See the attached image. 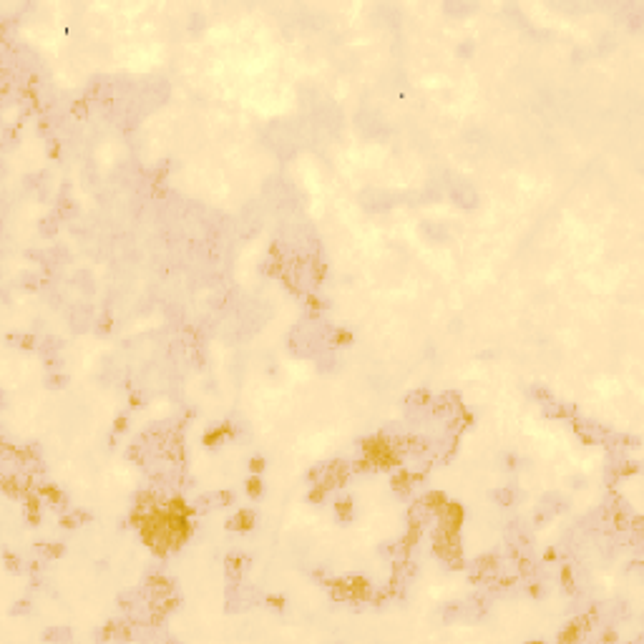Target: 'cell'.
Instances as JSON below:
<instances>
[{"mask_svg": "<svg viewBox=\"0 0 644 644\" xmlns=\"http://www.w3.org/2000/svg\"><path fill=\"white\" fill-rule=\"evenodd\" d=\"M619 636H616V631H611V629H606V631H601V641H616Z\"/></svg>", "mask_w": 644, "mask_h": 644, "instance_id": "ee69618b", "label": "cell"}, {"mask_svg": "<svg viewBox=\"0 0 644 644\" xmlns=\"http://www.w3.org/2000/svg\"><path fill=\"white\" fill-rule=\"evenodd\" d=\"M71 113H73V118H78V121L88 118V98H78V101H73Z\"/></svg>", "mask_w": 644, "mask_h": 644, "instance_id": "44dd1931", "label": "cell"}, {"mask_svg": "<svg viewBox=\"0 0 644 644\" xmlns=\"http://www.w3.org/2000/svg\"><path fill=\"white\" fill-rule=\"evenodd\" d=\"M46 367H48V370H56V367H58V357H56V355H48V360H46Z\"/></svg>", "mask_w": 644, "mask_h": 644, "instance_id": "f6af8a7d", "label": "cell"}, {"mask_svg": "<svg viewBox=\"0 0 644 644\" xmlns=\"http://www.w3.org/2000/svg\"><path fill=\"white\" fill-rule=\"evenodd\" d=\"M554 559H556V551H554V549H549V551L544 554V561H554Z\"/></svg>", "mask_w": 644, "mask_h": 644, "instance_id": "7dc6e473", "label": "cell"}, {"mask_svg": "<svg viewBox=\"0 0 644 644\" xmlns=\"http://www.w3.org/2000/svg\"><path fill=\"white\" fill-rule=\"evenodd\" d=\"M431 400H433V395L428 390H413V393L405 395V403L413 405V408H425V405H431Z\"/></svg>", "mask_w": 644, "mask_h": 644, "instance_id": "4fadbf2b", "label": "cell"}, {"mask_svg": "<svg viewBox=\"0 0 644 644\" xmlns=\"http://www.w3.org/2000/svg\"><path fill=\"white\" fill-rule=\"evenodd\" d=\"M594 621L589 619V614H579L576 619H571L561 631H559V636H556V641L559 644H569V641H576V639H581L586 631H589V626H591Z\"/></svg>", "mask_w": 644, "mask_h": 644, "instance_id": "3957f363", "label": "cell"}, {"mask_svg": "<svg viewBox=\"0 0 644 644\" xmlns=\"http://www.w3.org/2000/svg\"><path fill=\"white\" fill-rule=\"evenodd\" d=\"M559 581H561V589L566 591V594H574L576 591V581H574V571H571V566L569 564H564L561 566V574H559Z\"/></svg>", "mask_w": 644, "mask_h": 644, "instance_id": "e0dca14e", "label": "cell"}, {"mask_svg": "<svg viewBox=\"0 0 644 644\" xmlns=\"http://www.w3.org/2000/svg\"><path fill=\"white\" fill-rule=\"evenodd\" d=\"M48 131H51V118H41V121H38V134L46 136Z\"/></svg>", "mask_w": 644, "mask_h": 644, "instance_id": "60d3db41", "label": "cell"}, {"mask_svg": "<svg viewBox=\"0 0 644 644\" xmlns=\"http://www.w3.org/2000/svg\"><path fill=\"white\" fill-rule=\"evenodd\" d=\"M360 451L362 456L380 471H388V468H398L403 463V453L390 443L388 433H380V436H370V438H362L360 441Z\"/></svg>", "mask_w": 644, "mask_h": 644, "instance_id": "6da1fadb", "label": "cell"}, {"mask_svg": "<svg viewBox=\"0 0 644 644\" xmlns=\"http://www.w3.org/2000/svg\"><path fill=\"white\" fill-rule=\"evenodd\" d=\"M31 611V601H18V606L11 609V614H28Z\"/></svg>", "mask_w": 644, "mask_h": 644, "instance_id": "ab89813d", "label": "cell"}, {"mask_svg": "<svg viewBox=\"0 0 644 644\" xmlns=\"http://www.w3.org/2000/svg\"><path fill=\"white\" fill-rule=\"evenodd\" d=\"M531 393H534V395H536V398H539L541 403H549V400H551V393H549L546 388H539V385H536V388H534Z\"/></svg>", "mask_w": 644, "mask_h": 644, "instance_id": "8d00e7d4", "label": "cell"}, {"mask_svg": "<svg viewBox=\"0 0 644 644\" xmlns=\"http://www.w3.org/2000/svg\"><path fill=\"white\" fill-rule=\"evenodd\" d=\"M244 488H247V496L249 498H262L265 496V481H262V476H257V473H252L249 476V481L244 483Z\"/></svg>", "mask_w": 644, "mask_h": 644, "instance_id": "9a60e30c", "label": "cell"}, {"mask_svg": "<svg viewBox=\"0 0 644 644\" xmlns=\"http://www.w3.org/2000/svg\"><path fill=\"white\" fill-rule=\"evenodd\" d=\"M534 571H536V566L531 564V559H526V556H519V574L521 576H534Z\"/></svg>", "mask_w": 644, "mask_h": 644, "instance_id": "4dcf8cb0", "label": "cell"}, {"mask_svg": "<svg viewBox=\"0 0 644 644\" xmlns=\"http://www.w3.org/2000/svg\"><path fill=\"white\" fill-rule=\"evenodd\" d=\"M352 340H355V335H352L350 330H332V332H330V342H332L335 347H350Z\"/></svg>", "mask_w": 644, "mask_h": 644, "instance_id": "2e32d148", "label": "cell"}, {"mask_svg": "<svg viewBox=\"0 0 644 644\" xmlns=\"http://www.w3.org/2000/svg\"><path fill=\"white\" fill-rule=\"evenodd\" d=\"M43 639H71V631H66V629H48L43 634Z\"/></svg>", "mask_w": 644, "mask_h": 644, "instance_id": "836d02e7", "label": "cell"}, {"mask_svg": "<svg viewBox=\"0 0 644 644\" xmlns=\"http://www.w3.org/2000/svg\"><path fill=\"white\" fill-rule=\"evenodd\" d=\"M111 327H113V317H111L108 312L98 315V320H96V335H108Z\"/></svg>", "mask_w": 644, "mask_h": 644, "instance_id": "7402d4cb", "label": "cell"}, {"mask_svg": "<svg viewBox=\"0 0 644 644\" xmlns=\"http://www.w3.org/2000/svg\"><path fill=\"white\" fill-rule=\"evenodd\" d=\"M166 508H169L171 513H179V516H194V513H196V508H194V506H189V503L184 501V496H174V498H169V501H166Z\"/></svg>", "mask_w": 644, "mask_h": 644, "instance_id": "7c38bea8", "label": "cell"}, {"mask_svg": "<svg viewBox=\"0 0 644 644\" xmlns=\"http://www.w3.org/2000/svg\"><path fill=\"white\" fill-rule=\"evenodd\" d=\"M377 554H380V556H382V554H385V556L395 554V544H393V541H388L385 546H380V549H377Z\"/></svg>", "mask_w": 644, "mask_h": 644, "instance_id": "b9f144b4", "label": "cell"}, {"mask_svg": "<svg viewBox=\"0 0 644 644\" xmlns=\"http://www.w3.org/2000/svg\"><path fill=\"white\" fill-rule=\"evenodd\" d=\"M327 468H330L327 463H317L315 468H310V471H307V481H310L312 486H317V483L327 476Z\"/></svg>", "mask_w": 644, "mask_h": 644, "instance_id": "ffe728a7", "label": "cell"}, {"mask_svg": "<svg viewBox=\"0 0 644 644\" xmlns=\"http://www.w3.org/2000/svg\"><path fill=\"white\" fill-rule=\"evenodd\" d=\"M249 556L247 554H229L227 559H224V571H227V576L229 579H234V581H242V576L249 571Z\"/></svg>", "mask_w": 644, "mask_h": 644, "instance_id": "5b68a950", "label": "cell"}, {"mask_svg": "<svg viewBox=\"0 0 644 644\" xmlns=\"http://www.w3.org/2000/svg\"><path fill=\"white\" fill-rule=\"evenodd\" d=\"M8 340H16L13 345H18L21 350H38V345H41V340H38L36 335H31V332H23V335H8Z\"/></svg>", "mask_w": 644, "mask_h": 644, "instance_id": "5bb4252c", "label": "cell"}, {"mask_svg": "<svg viewBox=\"0 0 644 644\" xmlns=\"http://www.w3.org/2000/svg\"><path fill=\"white\" fill-rule=\"evenodd\" d=\"M305 307L310 310V312H315V315H320L327 305H325V300H320V297H315V295H307V302H305Z\"/></svg>", "mask_w": 644, "mask_h": 644, "instance_id": "f546056e", "label": "cell"}, {"mask_svg": "<svg viewBox=\"0 0 644 644\" xmlns=\"http://www.w3.org/2000/svg\"><path fill=\"white\" fill-rule=\"evenodd\" d=\"M327 493H330V491H327V488H325V486H322V483H317V486H312V491H310V496H307V501H310V503H315V506H317V503H322V501H325V498H327Z\"/></svg>", "mask_w": 644, "mask_h": 644, "instance_id": "4316f807", "label": "cell"}, {"mask_svg": "<svg viewBox=\"0 0 644 644\" xmlns=\"http://www.w3.org/2000/svg\"><path fill=\"white\" fill-rule=\"evenodd\" d=\"M128 428V418L126 415H118L116 420H113V433H123Z\"/></svg>", "mask_w": 644, "mask_h": 644, "instance_id": "e575fe53", "label": "cell"}, {"mask_svg": "<svg viewBox=\"0 0 644 644\" xmlns=\"http://www.w3.org/2000/svg\"><path fill=\"white\" fill-rule=\"evenodd\" d=\"M63 347V342L58 340V337H46L41 345H38V352H43V355H51V352H56V350H61Z\"/></svg>", "mask_w": 644, "mask_h": 644, "instance_id": "cb8c5ba5", "label": "cell"}, {"mask_svg": "<svg viewBox=\"0 0 644 644\" xmlns=\"http://www.w3.org/2000/svg\"><path fill=\"white\" fill-rule=\"evenodd\" d=\"M48 156H51V159H58V156H61V141L51 139V144H48Z\"/></svg>", "mask_w": 644, "mask_h": 644, "instance_id": "d590c367", "label": "cell"}, {"mask_svg": "<svg viewBox=\"0 0 644 644\" xmlns=\"http://www.w3.org/2000/svg\"><path fill=\"white\" fill-rule=\"evenodd\" d=\"M463 516H466L463 506H461L458 501H448V503L443 506V511L438 513V526H441L446 534H451V536H458V534H461V524H463Z\"/></svg>", "mask_w": 644, "mask_h": 644, "instance_id": "7a4b0ae2", "label": "cell"}, {"mask_svg": "<svg viewBox=\"0 0 644 644\" xmlns=\"http://www.w3.org/2000/svg\"><path fill=\"white\" fill-rule=\"evenodd\" d=\"M76 206H73V201L71 199H58V209H56V217L58 219H71V217H76Z\"/></svg>", "mask_w": 644, "mask_h": 644, "instance_id": "d6986e66", "label": "cell"}, {"mask_svg": "<svg viewBox=\"0 0 644 644\" xmlns=\"http://www.w3.org/2000/svg\"><path fill=\"white\" fill-rule=\"evenodd\" d=\"M614 468H616V476L624 478V476L636 473V471H639V463H636V461H621V463H614Z\"/></svg>", "mask_w": 644, "mask_h": 644, "instance_id": "603a6c76", "label": "cell"}, {"mask_svg": "<svg viewBox=\"0 0 644 644\" xmlns=\"http://www.w3.org/2000/svg\"><path fill=\"white\" fill-rule=\"evenodd\" d=\"M390 483H393V491H395L398 496H408V493L413 491V476H410V471H405V468H400V466L395 468Z\"/></svg>", "mask_w": 644, "mask_h": 644, "instance_id": "9c48e42d", "label": "cell"}, {"mask_svg": "<svg viewBox=\"0 0 644 644\" xmlns=\"http://www.w3.org/2000/svg\"><path fill=\"white\" fill-rule=\"evenodd\" d=\"M267 468V461L262 458V456H254L252 461H249V471L252 473H257V476H262V471Z\"/></svg>", "mask_w": 644, "mask_h": 644, "instance_id": "d6a6232c", "label": "cell"}, {"mask_svg": "<svg viewBox=\"0 0 644 644\" xmlns=\"http://www.w3.org/2000/svg\"><path fill=\"white\" fill-rule=\"evenodd\" d=\"M350 468H352V473H362V476H367V473H375V471H377V468H375V466H372V463H370L365 456H362V458H357V461H355Z\"/></svg>", "mask_w": 644, "mask_h": 644, "instance_id": "d4e9b609", "label": "cell"}, {"mask_svg": "<svg viewBox=\"0 0 644 644\" xmlns=\"http://www.w3.org/2000/svg\"><path fill=\"white\" fill-rule=\"evenodd\" d=\"M420 501L425 503V508L431 511L433 516H438V513L443 511V506L448 503V496H446L443 491H428V493H423Z\"/></svg>", "mask_w": 644, "mask_h": 644, "instance_id": "30bf717a", "label": "cell"}, {"mask_svg": "<svg viewBox=\"0 0 644 644\" xmlns=\"http://www.w3.org/2000/svg\"><path fill=\"white\" fill-rule=\"evenodd\" d=\"M53 232H56V219H53V217L43 219V234H46V237H51Z\"/></svg>", "mask_w": 644, "mask_h": 644, "instance_id": "74e56055", "label": "cell"}, {"mask_svg": "<svg viewBox=\"0 0 644 644\" xmlns=\"http://www.w3.org/2000/svg\"><path fill=\"white\" fill-rule=\"evenodd\" d=\"M232 436H234L232 423H222V425H217V428H211V431H206L204 446H206V448H214V446H219L224 438H232Z\"/></svg>", "mask_w": 644, "mask_h": 644, "instance_id": "ba28073f", "label": "cell"}, {"mask_svg": "<svg viewBox=\"0 0 644 644\" xmlns=\"http://www.w3.org/2000/svg\"><path fill=\"white\" fill-rule=\"evenodd\" d=\"M526 591H529L531 596H541V594H544V586H541L539 581H531V584H526Z\"/></svg>", "mask_w": 644, "mask_h": 644, "instance_id": "f35d334b", "label": "cell"}, {"mask_svg": "<svg viewBox=\"0 0 644 644\" xmlns=\"http://www.w3.org/2000/svg\"><path fill=\"white\" fill-rule=\"evenodd\" d=\"M265 604H267L270 609H275V611H282L285 604H287V599L280 596V594H267V596H265Z\"/></svg>", "mask_w": 644, "mask_h": 644, "instance_id": "f1b7e54d", "label": "cell"}, {"mask_svg": "<svg viewBox=\"0 0 644 644\" xmlns=\"http://www.w3.org/2000/svg\"><path fill=\"white\" fill-rule=\"evenodd\" d=\"M36 493H38L46 503H51L56 511H66V508H68V496H66L61 488L51 486V483H36Z\"/></svg>", "mask_w": 644, "mask_h": 644, "instance_id": "277c9868", "label": "cell"}, {"mask_svg": "<svg viewBox=\"0 0 644 644\" xmlns=\"http://www.w3.org/2000/svg\"><path fill=\"white\" fill-rule=\"evenodd\" d=\"M46 385H48L51 390H58V388H66V385H68V377H66L63 372H51V375L46 377Z\"/></svg>", "mask_w": 644, "mask_h": 644, "instance_id": "484cf974", "label": "cell"}, {"mask_svg": "<svg viewBox=\"0 0 644 644\" xmlns=\"http://www.w3.org/2000/svg\"><path fill=\"white\" fill-rule=\"evenodd\" d=\"M214 501H217V506H232L234 503V493L232 491H219V493H214Z\"/></svg>", "mask_w": 644, "mask_h": 644, "instance_id": "1f68e13d", "label": "cell"}, {"mask_svg": "<svg viewBox=\"0 0 644 644\" xmlns=\"http://www.w3.org/2000/svg\"><path fill=\"white\" fill-rule=\"evenodd\" d=\"M41 496L33 491V493H28L26 498H23V511H26V519H28V524H41V519H43V511H41Z\"/></svg>", "mask_w": 644, "mask_h": 644, "instance_id": "52a82bcc", "label": "cell"}, {"mask_svg": "<svg viewBox=\"0 0 644 644\" xmlns=\"http://www.w3.org/2000/svg\"><path fill=\"white\" fill-rule=\"evenodd\" d=\"M501 461H506L503 466L506 468H516V456H511V453H506V456H501Z\"/></svg>", "mask_w": 644, "mask_h": 644, "instance_id": "7bdbcfd3", "label": "cell"}, {"mask_svg": "<svg viewBox=\"0 0 644 644\" xmlns=\"http://www.w3.org/2000/svg\"><path fill=\"white\" fill-rule=\"evenodd\" d=\"M254 521H257V516H254V511H249V508H242V511H237L229 521H227V529L229 531H239V534H247V531H252L254 529Z\"/></svg>", "mask_w": 644, "mask_h": 644, "instance_id": "8992f818", "label": "cell"}, {"mask_svg": "<svg viewBox=\"0 0 644 644\" xmlns=\"http://www.w3.org/2000/svg\"><path fill=\"white\" fill-rule=\"evenodd\" d=\"M493 498L498 501V506H511L516 496H513L511 488H498V491H493Z\"/></svg>", "mask_w": 644, "mask_h": 644, "instance_id": "83f0119b", "label": "cell"}, {"mask_svg": "<svg viewBox=\"0 0 644 644\" xmlns=\"http://www.w3.org/2000/svg\"><path fill=\"white\" fill-rule=\"evenodd\" d=\"M128 405H131V408H139V405H144V403H141L139 395H131V403H128Z\"/></svg>", "mask_w": 644, "mask_h": 644, "instance_id": "bcb514c9", "label": "cell"}, {"mask_svg": "<svg viewBox=\"0 0 644 644\" xmlns=\"http://www.w3.org/2000/svg\"><path fill=\"white\" fill-rule=\"evenodd\" d=\"M3 559H6V569L11 571V574H21V571H26L28 566L23 564V559L21 556H16L13 551H6L3 554Z\"/></svg>", "mask_w": 644, "mask_h": 644, "instance_id": "ac0fdd59", "label": "cell"}, {"mask_svg": "<svg viewBox=\"0 0 644 644\" xmlns=\"http://www.w3.org/2000/svg\"><path fill=\"white\" fill-rule=\"evenodd\" d=\"M335 513H337V521H342V524L352 521V498L345 496V493H340V496L335 498Z\"/></svg>", "mask_w": 644, "mask_h": 644, "instance_id": "8fae6325", "label": "cell"}]
</instances>
